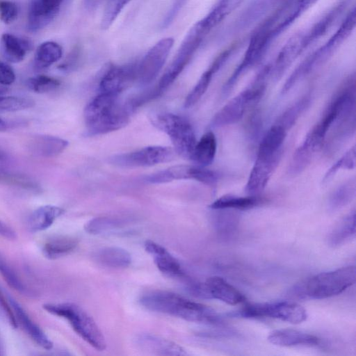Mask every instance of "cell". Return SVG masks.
Instances as JSON below:
<instances>
[{
  "label": "cell",
  "mask_w": 356,
  "mask_h": 356,
  "mask_svg": "<svg viewBox=\"0 0 356 356\" xmlns=\"http://www.w3.org/2000/svg\"><path fill=\"white\" fill-rule=\"evenodd\" d=\"M139 301L148 310L188 321L212 325L222 323L220 316L211 307L171 291H148L141 296Z\"/></svg>",
  "instance_id": "6da1fadb"
},
{
  "label": "cell",
  "mask_w": 356,
  "mask_h": 356,
  "mask_svg": "<svg viewBox=\"0 0 356 356\" xmlns=\"http://www.w3.org/2000/svg\"><path fill=\"white\" fill-rule=\"evenodd\" d=\"M133 108L122 102L119 95L99 92L85 107L83 117L89 135H100L117 131L129 121Z\"/></svg>",
  "instance_id": "7a4b0ae2"
},
{
  "label": "cell",
  "mask_w": 356,
  "mask_h": 356,
  "mask_svg": "<svg viewBox=\"0 0 356 356\" xmlns=\"http://www.w3.org/2000/svg\"><path fill=\"white\" fill-rule=\"evenodd\" d=\"M355 281L356 268L348 266L316 275L296 286L293 291L300 298L325 299L341 293Z\"/></svg>",
  "instance_id": "3957f363"
},
{
  "label": "cell",
  "mask_w": 356,
  "mask_h": 356,
  "mask_svg": "<svg viewBox=\"0 0 356 356\" xmlns=\"http://www.w3.org/2000/svg\"><path fill=\"white\" fill-rule=\"evenodd\" d=\"M270 76V65L266 66L251 86L240 92L223 106L213 116L211 124L223 127L238 122L245 113L261 99L266 90V82Z\"/></svg>",
  "instance_id": "277c9868"
},
{
  "label": "cell",
  "mask_w": 356,
  "mask_h": 356,
  "mask_svg": "<svg viewBox=\"0 0 356 356\" xmlns=\"http://www.w3.org/2000/svg\"><path fill=\"white\" fill-rule=\"evenodd\" d=\"M338 115L337 108L329 105L321 119L305 136L293 154L287 168L289 176L301 174L310 164L314 154L323 147L329 131Z\"/></svg>",
  "instance_id": "5b68a950"
},
{
  "label": "cell",
  "mask_w": 356,
  "mask_h": 356,
  "mask_svg": "<svg viewBox=\"0 0 356 356\" xmlns=\"http://www.w3.org/2000/svg\"><path fill=\"white\" fill-rule=\"evenodd\" d=\"M42 308L48 313L67 320L74 331L95 349L106 348L103 333L93 318L81 307L72 302L45 303Z\"/></svg>",
  "instance_id": "8992f818"
},
{
  "label": "cell",
  "mask_w": 356,
  "mask_h": 356,
  "mask_svg": "<svg viewBox=\"0 0 356 356\" xmlns=\"http://www.w3.org/2000/svg\"><path fill=\"white\" fill-rule=\"evenodd\" d=\"M152 122L154 127L168 135L177 154L191 159L197 140L193 126L186 118L165 113L154 116Z\"/></svg>",
  "instance_id": "52a82bcc"
},
{
  "label": "cell",
  "mask_w": 356,
  "mask_h": 356,
  "mask_svg": "<svg viewBox=\"0 0 356 356\" xmlns=\"http://www.w3.org/2000/svg\"><path fill=\"white\" fill-rule=\"evenodd\" d=\"M209 33L197 22L186 33L175 56L159 80L154 94L158 96L182 72Z\"/></svg>",
  "instance_id": "ba28073f"
},
{
  "label": "cell",
  "mask_w": 356,
  "mask_h": 356,
  "mask_svg": "<svg viewBox=\"0 0 356 356\" xmlns=\"http://www.w3.org/2000/svg\"><path fill=\"white\" fill-rule=\"evenodd\" d=\"M237 315L243 318H273L298 324L307 318V311L300 305L291 301L246 304Z\"/></svg>",
  "instance_id": "9c48e42d"
},
{
  "label": "cell",
  "mask_w": 356,
  "mask_h": 356,
  "mask_svg": "<svg viewBox=\"0 0 356 356\" xmlns=\"http://www.w3.org/2000/svg\"><path fill=\"white\" fill-rule=\"evenodd\" d=\"M175 153L174 149L169 147L148 146L116 155L111 159V162L126 168L148 167L172 161Z\"/></svg>",
  "instance_id": "30bf717a"
},
{
  "label": "cell",
  "mask_w": 356,
  "mask_h": 356,
  "mask_svg": "<svg viewBox=\"0 0 356 356\" xmlns=\"http://www.w3.org/2000/svg\"><path fill=\"white\" fill-rule=\"evenodd\" d=\"M174 42L171 37L160 40L138 63L137 80L141 84H149L157 77L167 60Z\"/></svg>",
  "instance_id": "8fae6325"
},
{
  "label": "cell",
  "mask_w": 356,
  "mask_h": 356,
  "mask_svg": "<svg viewBox=\"0 0 356 356\" xmlns=\"http://www.w3.org/2000/svg\"><path fill=\"white\" fill-rule=\"evenodd\" d=\"M137 69L138 63L110 66L100 80V92L119 95L137 80Z\"/></svg>",
  "instance_id": "7c38bea8"
},
{
  "label": "cell",
  "mask_w": 356,
  "mask_h": 356,
  "mask_svg": "<svg viewBox=\"0 0 356 356\" xmlns=\"http://www.w3.org/2000/svg\"><path fill=\"white\" fill-rule=\"evenodd\" d=\"M282 153L270 156H257L250 172L245 191L250 195H258L265 189L279 165Z\"/></svg>",
  "instance_id": "4fadbf2b"
},
{
  "label": "cell",
  "mask_w": 356,
  "mask_h": 356,
  "mask_svg": "<svg viewBox=\"0 0 356 356\" xmlns=\"http://www.w3.org/2000/svg\"><path fill=\"white\" fill-rule=\"evenodd\" d=\"M66 4L65 0H31L26 24L29 31L35 33L46 27Z\"/></svg>",
  "instance_id": "5bb4252c"
},
{
  "label": "cell",
  "mask_w": 356,
  "mask_h": 356,
  "mask_svg": "<svg viewBox=\"0 0 356 356\" xmlns=\"http://www.w3.org/2000/svg\"><path fill=\"white\" fill-rule=\"evenodd\" d=\"M308 47L305 32L293 35L282 47L274 63L270 65V76L275 80H279Z\"/></svg>",
  "instance_id": "9a60e30c"
},
{
  "label": "cell",
  "mask_w": 356,
  "mask_h": 356,
  "mask_svg": "<svg viewBox=\"0 0 356 356\" xmlns=\"http://www.w3.org/2000/svg\"><path fill=\"white\" fill-rule=\"evenodd\" d=\"M17 324L19 323L29 337L42 348L50 350L54 344L45 332L31 319L22 305L13 297L8 296Z\"/></svg>",
  "instance_id": "2e32d148"
},
{
  "label": "cell",
  "mask_w": 356,
  "mask_h": 356,
  "mask_svg": "<svg viewBox=\"0 0 356 356\" xmlns=\"http://www.w3.org/2000/svg\"><path fill=\"white\" fill-rule=\"evenodd\" d=\"M204 175V168L201 165H177L149 175L147 181L163 184L175 180L193 179L201 182Z\"/></svg>",
  "instance_id": "e0dca14e"
},
{
  "label": "cell",
  "mask_w": 356,
  "mask_h": 356,
  "mask_svg": "<svg viewBox=\"0 0 356 356\" xmlns=\"http://www.w3.org/2000/svg\"><path fill=\"white\" fill-rule=\"evenodd\" d=\"M136 345L144 351L159 355L182 356L187 355L185 350L168 339L156 334L143 333L136 339Z\"/></svg>",
  "instance_id": "ac0fdd59"
},
{
  "label": "cell",
  "mask_w": 356,
  "mask_h": 356,
  "mask_svg": "<svg viewBox=\"0 0 356 356\" xmlns=\"http://www.w3.org/2000/svg\"><path fill=\"white\" fill-rule=\"evenodd\" d=\"M231 54V50H226L222 52L208 69L201 75L199 80L186 96L184 102V107L190 108L194 106L204 95L207 90L213 76L225 63Z\"/></svg>",
  "instance_id": "d6986e66"
},
{
  "label": "cell",
  "mask_w": 356,
  "mask_h": 356,
  "mask_svg": "<svg viewBox=\"0 0 356 356\" xmlns=\"http://www.w3.org/2000/svg\"><path fill=\"white\" fill-rule=\"evenodd\" d=\"M144 246L161 273L169 277H180L184 275L179 261L165 248L150 240H147Z\"/></svg>",
  "instance_id": "ffe728a7"
},
{
  "label": "cell",
  "mask_w": 356,
  "mask_h": 356,
  "mask_svg": "<svg viewBox=\"0 0 356 356\" xmlns=\"http://www.w3.org/2000/svg\"><path fill=\"white\" fill-rule=\"evenodd\" d=\"M268 340L274 345L285 347L316 346L321 343L315 335L292 329L274 330L268 335Z\"/></svg>",
  "instance_id": "44dd1931"
},
{
  "label": "cell",
  "mask_w": 356,
  "mask_h": 356,
  "mask_svg": "<svg viewBox=\"0 0 356 356\" xmlns=\"http://www.w3.org/2000/svg\"><path fill=\"white\" fill-rule=\"evenodd\" d=\"M67 140L54 136L38 134L28 142V149L33 155L49 158L62 153L68 146Z\"/></svg>",
  "instance_id": "7402d4cb"
},
{
  "label": "cell",
  "mask_w": 356,
  "mask_h": 356,
  "mask_svg": "<svg viewBox=\"0 0 356 356\" xmlns=\"http://www.w3.org/2000/svg\"><path fill=\"white\" fill-rule=\"evenodd\" d=\"M204 284L210 298L218 299L232 305L243 303L246 300L243 293L220 277H210Z\"/></svg>",
  "instance_id": "603a6c76"
},
{
  "label": "cell",
  "mask_w": 356,
  "mask_h": 356,
  "mask_svg": "<svg viewBox=\"0 0 356 356\" xmlns=\"http://www.w3.org/2000/svg\"><path fill=\"white\" fill-rule=\"evenodd\" d=\"M33 48L32 42L26 38L6 33L1 38L0 49L3 57L8 62L17 63L22 61Z\"/></svg>",
  "instance_id": "cb8c5ba5"
},
{
  "label": "cell",
  "mask_w": 356,
  "mask_h": 356,
  "mask_svg": "<svg viewBox=\"0 0 356 356\" xmlns=\"http://www.w3.org/2000/svg\"><path fill=\"white\" fill-rule=\"evenodd\" d=\"M65 210L55 205H43L31 212L26 220L30 232L37 233L49 228L63 213Z\"/></svg>",
  "instance_id": "d4e9b609"
},
{
  "label": "cell",
  "mask_w": 356,
  "mask_h": 356,
  "mask_svg": "<svg viewBox=\"0 0 356 356\" xmlns=\"http://www.w3.org/2000/svg\"><path fill=\"white\" fill-rule=\"evenodd\" d=\"M286 134L287 131L283 127L275 123L261 138L257 156H269L282 153Z\"/></svg>",
  "instance_id": "484cf974"
},
{
  "label": "cell",
  "mask_w": 356,
  "mask_h": 356,
  "mask_svg": "<svg viewBox=\"0 0 356 356\" xmlns=\"http://www.w3.org/2000/svg\"><path fill=\"white\" fill-rule=\"evenodd\" d=\"M265 201L266 200L260 195L238 196L229 194L221 196L215 200L209 205V207L214 210H246L257 207L264 203Z\"/></svg>",
  "instance_id": "4316f807"
},
{
  "label": "cell",
  "mask_w": 356,
  "mask_h": 356,
  "mask_svg": "<svg viewBox=\"0 0 356 356\" xmlns=\"http://www.w3.org/2000/svg\"><path fill=\"white\" fill-rule=\"evenodd\" d=\"M78 241L70 236H55L47 239L42 246V253L49 259H57L72 252Z\"/></svg>",
  "instance_id": "83f0119b"
},
{
  "label": "cell",
  "mask_w": 356,
  "mask_h": 356,
  "mask_svg": "<svg viewBox=\"0 0 356 356\" xmlns=\"http://www.w3.org/2000/svg\"><path fill=\"white\" fill-rule=\"evenodd\" d=\"M94 257L98 264L111 268H124L131 263L130 254L118 247L103 248L95 254Z\"/></svg>",
  "instance_id": "f1b7e54d"
},
{
  "label": "cell",
  "mask_w": 356,
  "mask_h": 356,
  "mask_svg": "<svg viewBox=\"0 0 356 356\" xmlns=\"http://www.w3.org/2000/svg\"><path fill=\"white\" fill-rule=\"evenodd\" d=\"M217 150V140L212 131L206 132L197 141L194 147L191 160L197 165L206 167L211 164L215 159Z\"/></svg>",
  "instance_id": "f546056e"
},
{
  "label": "cell",
  "mask_w": 356,
  "mask_h": 356,
  "mask_svg": "<svg viewBox=\"0 0 356 356\" xmlns=\"http://www.w3.org/2000/svg\"><path fill=\"white\" fill-rule=\"evenodd\" d=\"M63 55V49L57 42L47 41L37 49L33 64L37 70H44L57 62Z\"/></svg>",
  "instance_id": "4dcf8cb0"
},
{
  "label": "cell",
  "mask_w": 356,
  "mask_h": 356,
  "mask_svg": "<svg viewBox=\"0 0 356 356\" xmlns=\"http://www.w3.org/2000/svg\"><path fill=\"white\" fill-rule=\"evenodd\" d=\"M0 183L31 193L42 191L39 184L31 177L3 168H0Z\"/></svg>",
  "instance_id": "1f68e13d"
},
{
  "label": "cell",
  "mask_w": 356,
  "mask_h": 356,
  "mask_svg": "<svg viewBox=\"0 0 356 356\" xmlns=\"http://www.w3.org/2000/svg\"><path fill=\"white\" fill-rule=\"evenodd\" d=\"M355 211L353 210L333 228L329 236L330 244L333 247L343 244L355 236Z\"/></svg>",
  "instance_id": "d6a6232c"
},
{
  "label": "cell",
  "mask_w": 356,
  "mask_h": 356,
  "mask_svg": "<svg viewBox=\"0 0 356 356\" xmlns=\"http://www.w3.org/2000/svg\"><path fill=\"white\" fill-rule=\"evenodd\" d=\"M311 100L312 95L310 93L304 95L286 108L278 117L275 123L288 131L296 124L302 113L309 106Z\"/></svg>",
  "instance_id": "836d02e7"
},
{
  "label": "cell",
  "mask_w": 356,
  "mask_h": 356,
  "mask_svg": "<svg viewBox=\"0 0 356 356\" xmlns=\"http://www.w3.org/2000/svg\"><path fill=\"white\" fill-rule=\"evenodd\" d=\"M356 193V181L355 178L337 186L330 194L329 207L333 210L340 209L348 204L355 197Z\"/></svg>",
  "instance_id": "e575fe53"
},
{
  "label": "cell",
  "mask_w": 356,
  "mask_h": 356,
  "mask_svg": "<svg viewBox=\"0 0 356 356\" xmlns=\"http://www.w3.org/2000/svg\"><path fill=\"white\" fill-rule=\"evenodd\" d=\"M0 274L6 283L17 292L29 295L30 290L5 258L0 254Z\"/></svg>",
  "instance_id": "d590c367"
},
{
  "label": "cell",
  "mask_w": 356,
  "mask_h": 356,
  "mask_svg": "<svg viewBox=\"0 0 356 356\" xmlns=\"http://www.w3.org/2000/svg\"><path fill=\"white\" fill-rule=\"evenodd\" d=\"M34 105V100L29 97L0 94V113L20 111L32 108Z\"/></svg>",
  "instance_id": "8d00e7d4"
},
{
  "label": "cell",
  "mask_w": 356,
  "mask_h": 356,
  "mask_svg": "<svg viewBox=\"0 0 356 356\" xmlns=\"http://www.w3.org/2000/svg\"><path fill=\"white\" fill-rule=\"evenodd\" d=\"M355 147L350 148L326 172L322 179L323 184L330 179L341 170H352L355 167Z\"/></svg>",
  "instance_id": "74e56055"
},
{
  "label": "cell",
  "mask_w": 356,
  "mask_h": 356,
  "mask_svg": "<svg viewBox=\"0 0 356 356\" xmlns=\"http://www.w3.org/2000/svg\"><path fill=\"white\" fill-rule=\"evenodd\" d=\"M131 0H106L101 19V28L109 29Z\"/></svg>",
  "instance_id": "f35d334b"
},
{
  "label": "cell",
  "mask_w": 356,
  "mask_h": 356,
  "mask_svg": "<svg viewBox=\"0 0 356 356\" xmlns=\"http://www.w3.org/2000/svg\"><path fill=\"white\" fill-rule=\"evenodd\" d=\"M122 222L115 218L99 217L88 221L85 225V230L91 234L108 233L118 229Z\"/></svg>",
  "instance_id": "ab89813d"
},
{
  "label": "cell",
  "mask_w": 356,
  "mask_h": 356,
  "mask_svg": "<svg viewBox=\"0 0 356 356\" xmlns=\"http://www.w3.org/2000/svg\"><path fill=\"white\" fill-rule=\"evenodd\" d=\"M27 87L36 93H46L58 88L60 82L56 78L39 74L29 78L26 81Z\"/></svg>",
  "instance_id": "60d3db41"
},
{
  "label": "cell",
  "mask_w": 356,
  "mask_h": 356,
  "mask_svg": "<svg viewBox=\"0 0 356 356\" xmlns=\"http://www.w3.org/2000/svg\"><path fill=\"white\" fill-rule=\"evenodd\" d=\"M17 4L10 1H0V19L6 24L13 22L18 16Z\"/></svg>",
  "instance_id": "b9f144b4"
},
{
  "label": "cell",
  "mask_w": 356,
  "mask_h": 356,
  "mask_svg": "<svg viewBox=\"0 0 356 356\" xmlns=\"http://www.w3.org/2000/svg\"><path fill=\"white\" fill-rule=\"evenodd\" d=\"M220 212L218 216L216 224L219 226V229L222 232H229L232 229L236 220L234 213L227 211V209H217Z\"/></svg>",
  "instance_id": "7bdbcfd3"
},
{
  "label": "cell",
  "mask_w": 356,
  "mask_h": 356,
  "mask_svg": "<svg viewBox=\"0 0 356 356\" xmlns=\"http://www.w3.org/2000/svg\"><path fill=\"white\" fill-rule=\"evenodd\" d=\"M15 80L13 69L7 63L0 60V84L8 86Z\"/></svg>",
  "instance_id": "ee69618b"
},
{
  "label": "cell",
  "mask_w": 356,
  "mask_h": 356,
  "mask_svg": "<svg viewBox=\"0 0 356 356\" xmlns=\"http://www.w3.org/2000/svg\"><path fill=\"white\" fill-rule=\"evenodd\" d=\"M0 306L6 314L8 320L10 324V325L13 328H17L18 327V324L13 309L10 307V305L8 300L6 299V297L3 292L0 289Z\"/></svg>",
  "instance_id": "f6af8a7d"
},
{
  "label": "cell",
  "mask_w": 356,
  "mask_h": 356,
  "mask_svg": "<svg viewBox=\"0 0 356 356\" xmlns=\"http://www.w3.org/2000/svg\"><path fill=\"white\" fill-rule=\"evenodd\" d=\"M0 236L8 239L15 240L17 238L15 231L7 223L0 219Z\"/></svg>",
  "instance_id": "bcb514c9"
},
{
  "label": "cell",
  "mask_w": 356,
  "mask_h": 356,
  "mask_svg": "<svg viewBox=\"0 0 356 356\" xmlns=\"http://www.w3.org/2000/svg\"><path fill=\"white\" fill-rule=\"evenodd\" d=\"M100 0H83L84 6L88 10H93L98 5Z\"/></svg>",
  "instance_id": "7dc6e473"
},
{
  "label": "cell",
  "mask_w": 356,
  "mask_h": 356,
  "mask_svg": "<svg viewBox=\"0 0 356 356\" xmlns=\"http://www.w3.org/2000/svg\"><path fill=\"white\" fill-rule=\"evenodd\" d=\"M9 125L10 124L6 121L0 118V131L6 130L9 127Z\"/></svg>",
  "instance_id": "c3c4849f"
},
{
  "label": "cell",
  "mask_w": 356,
  "mask_h": 356,
  "mask_svg": "<svg viewBox=\"0 0 356 356\" xmlns=\"http://www.w3.org/2000/svg\"><path fill=\"white\" fill-rule=\"evenodd\" d=\"M6 156L4 154V152H2L1 150H0V161L4 160L6 159Z\"/></svg>",
  "instance_id": "681fc988"
},
{
  "label": "cell",
  "mask_w": 356,
  "mask_h": 356,
  "mask_svg": "<svg viewBox=\"0 0 356 356\" xmlns=\"http://www.w3.org/2000/svg\"><path fill=\"white\" fill-rule=\"evenodd\" d=\"M7 91V89L3 87H0V94H5Z\"/></svg>",
  "instance_id": "f907efd6"
},
{
  "label": "cell",
  "mask_w": 356,
  "mask_h": 356,
  "mask_svg": "<svg viewBox=\"0 0 356 356\" xmlns=\"http://www.w3.org/2000/svg\"><path fill=\"white\" fill-rule=\"evenodd\" d=\"M72 0H65L67 4L69 3Z\"/></svg>",
  "instance_id": "816d5d0a"
},
{
  "label": "cell",
  "mask_w": 356,
  "mask_h": 356,
  "mask_svg": "<svg viewBox=\"0 0 356 356\" xmlns=\"http://www.w3.org/2000/svg\"><path fill=\"white\" fill-rule=\"evenodd\" d=\"M1 346L0 345V355H1Z\"/></svg>",
  "instance_id": "f5cc1de1"
}]
</instances>
